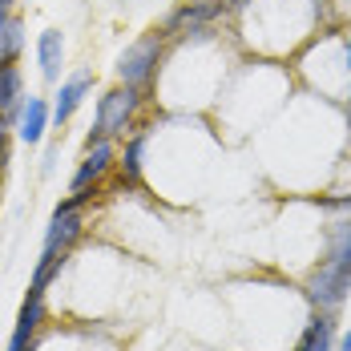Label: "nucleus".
Returning a JSON list of instances; mask_svg holds the SVG:
<instances>
[{
    "instance_id": "nucleus-12",
    "label": "nucleus",
    "mask_w": 351,
    "mask_h": 351,
    "mask_svg": "<svg viewBox=\"0 0 351 351\" xmlns=\"http://www.w3.org/2000/svg\"><path fill=\"white\" fill-rule=\"evenodd\" d=\"M61 267H65V250H40V263H36V271H33V287L29 291H49V282L61 275Z\"/></svg>"
},
{
    "instance_id": "nucleus-9",
    "label": "nucleus",
    "mask_w": 351,
    "mask_h": 351,
    "mask_svg": "<svg viewBox=\"0 0 351 351\" xmlns=\"http://www.w3.org/2000/svg\"><path fill=\"white\" fill-rule=\"evenodd\" d=\"M49 117H53V109L45 106V97H29V106L21 109V125H16L21 141L36 145V141L45 138V125H49Z\"/></svg>"
},
{
    "instance_id": "nucleus-7",
    "label": "nucleus",
    "mask_w": 351,
    "mask_h": 351,
    "mask_svg": "<svg viewBox=\"0 0 351 351\" xmlns=\"http://www.w3.org/2000/svg\"><path fill=\"white\" fill-rule=\"evenodd\" d=\"M93 89V77L89 73H77V77H69L65 85H61V93H57V101H53V121L61 125V121H69L73 109L85 101V93Z\"/></svg>"
},
{
    "instance_id": "nucleus-1",
    "label": "nucleus",
    "mask_w": 351,
    "mask_h": 351,
    "mask_svg": "<svg viewBox=\"0 0 351 351\" xmlns=\"http://www.w3.org/2000/svg\"><path fill=\"white\" fill-rule=\"evenodd\" d=\"M351 291V222H335L331 226V246L327 258L319 263V271L307 282L311 303H319L323 311H335Z\"/></svg>"
},
{
    "instance_id": "nucleus-6",
    "label": "nucleus",
    "mask_w": 351,
    "mask_h": 351,
    "mask_svg": "<svg viewBox=\"0 0 351 351\" xmlns=\"http://www.w3.org/2000/svg\"><path fill=\"white\" fill-rule=\"evenodd\" d=\"M109 166H113V145L106 141H93L89 145V154H85V162L77 166V174H73V194H81V190H93V182H101L109 174Z\"/></svg>"
},
{
    "instance_id": "nucleus-3",
    "label": "nucleus",
    "mask_w": 351,
    "mask_h": 351,
    "mask_svg": "<svg viewBox=\"0 0 351 351\" xmlns=\"http://www.w3.org/2000/svg\"><path fill=\"white\" fill-rule=\"evenodd\" d=\"M158 57H162V40L158 36H145L138 45H130L125 53H121V61H117V77H121V85H145L149 77H154V65H158Z\"/></svg>"
},
{
    "instance_id": "nucleus-16",
    "label": "nucleus",
    "mask_w": 351,
    "mask_h": 351,
    "mask_svg": "<svg viewBox=\"0 0 351 351\" xmlns=\"http://www.w3.org/2000/svg\"><path fill=\"white\" fill-rule=\"evenodd\" d=\"M339 351H351V331L343 335V339H339Z\"/></svg>"
},
{
    "instance_id": "nucleus-19",
    "label": "nucleus",
    "mask_w": 351,
    "mask_h": 351,
    "mask_svg": "<svg viewBox=\"0 0 351 351\" xmlns=\"http://www.w3.org/2000/svg\"><path fill=\"white\" fill-rule=\"evenodd\" d=\"M0 174H4V162H0Z\"/></svg>"
},
{
    "instance_id": "nucleus-11",
    "label": "nucleus",
    "mask_w": 351,
    "mask_h": 351,
    "mask_svg": "<svg viewBox=\"0 0 351 351\" xmlns=\"http://www.w3.org/2000/svg\"><path fill=\"white\" fill-rule=\"evenodd\" d=\"M331 339H335L331 319L319 315V319L307 323V331H303V339H299V348H295V351H331Z\"/></svg>"
},
{
    "instance_id": "nucleus-14",
    "label": "nucleus",
    "mask_w": 351,
    "mask_h": 351,
    "mask_svg": "<svg viewBox=\"0 0 351 351\" xmlns=\"http://www.w3.org/2000/svg\"><path fill=\"white\" fill-rule=\"evenodd\" d=\"M16 97H21V73L12 65H0V113L16 106Z\"/></svg>"
},
{
    "instance_id": "nucleus-15",
    "label": "nucleus",
    "mask_w": 351,
    "mask_h": 351,
    "mask_svg": "<svg viewBox=\"0 0 351 351\" xmlns=\"http://www.w3.org/2000/svg\"><path fill=\"white\" fill-rule=\"evenodd\" d=\"M4 154H8V138H4V113H0V162H4Z\"/></svg>"
},
{
    "instance_id": "nucleus-2",
    "label": "nucleus",
    "mask_w": 351,
    "mask_h": 351,
    "mask_svg": "<svg viewBox=\"0 0 351 351\" xmlns=\"http://www.w3.org/2000/svg\"><path fill=\"white\" fill-rule=\"evenodd\" d=\"M138 89L134 85H121V89H109L106 97H101V106H97V125H93V134H89V145L93 141H106L113 134H121L125 125H130V117H134V109H138Z\"/></svg>"
},
{
    "instance_id": "nucleus-5",
    "label": "nucleus",
    "mask_w": 351,
    "mask_h": 351,
    "mask_svg": "<svg viewBox=\"0 0 351 351\" xmlns=\"http://www.w3.org/2000/svg\"><path fill=\"white\" fill-rule=\"evenodd\" d=\"M81 230H85L81 210L57 206V210H53V222H49V230H45V250H65V254H69V246L81 239Z\"/></svg>"
},
{
    "instance_id": "nucleus-8",
    "label": "nucleus",
    "mask_w": 351,
    "mask_h": 351,
    "mask_svg": "<svg viewBox=\"0 0 351 351\" xmlns=\"http://www.w3.org/2000/svg\"><path fill=\"white\" fill-rule=\"evenodd\" d=\"M36 57H40V73L45 81H61V61H65V36L57 29H45L40 45H36Z\"/></svg>"
},
{
    "instance_id": "nucleus-10",
    "label": "nucleus",
    "mask_w": 351,
    "mask_h": 351,
    "mask_svg": "<svg viewBox=\"0 0 351 351\" xmlns=\"http://www.w3.org/2000/svg\"><path fill=\"white\" fill-rule=\"evenodd\" d=\"M21 45H25L21 21L16 16H0V65H12L21 57Z\"/></svg>"
},
{
    "instance_id": "nucleus-13",
    "label": "nucleus",
    "mask_w": 351,
    "mask_h": 351,
    "mask_svg": "<svg viewBox=\"0 0 351 351\" xmlns=\"http://www.w3.org/2000/svg\"><path fill=\"white\" fill-rule=\"evenodd\" d=\"M141 149H145V138H134L125 145V154H121V182L125 186H138L141 178Z\"/></svg>"
},
{
    "instance_id": "nucleus-4",
    "label": "nucleus",
    "mask_w": 351,
    "mask_h": 351,
    "mask_svg": "<svg viewBox=\"0 0 351 351\" xmlns=\"http://www.w3.org/2000/svg\"><path fill=\"white\" fill-rule=\"evenodd\" d=\"M45 323V295L40 291H29L25 303H21V315H16V327H12V339H8V351H33L36 348V331Z\"/></svg>"
},
{
    "instance_id": "nucleus-20",
    "label": "nucleus",
    "mask_w": 351,
    "mask_h": 351,
    "mask_svg": "<svg viewBox=\"0 0 351 351\" xmlns=\"http://www.w3.org/2000/svg\"><path fill=\"white\" fill-rule=\"evenodd\" d=\"M348 206H351V198H348Z\"/></svg>"
},
{
    "instance_id": "nucleus-17",
    "label": "nucleus",
    "mask_w": 351,
    "mask_h": 351,
    "mask_svg": "<svg viewBox=\"0 0 351 351\" xmlns=\"http://www.w3.org/2000/svg\"><path fill=\"white\" fill-rule=\"evenodd\" d=\"M186 4H222V0H186Z\"/></svg>"
},
{
    "instance_id": "nucleus-18",
    "label": "nucleus",
    "mask_w": 351,
    "mask_h": 351,
    "mask_svg": "<svg viewBox=\"0 0 351 351\" xmlns=\"http://www.w3.org/2000/svg\"><path fill=\"white\" fill-rule=\"evenodd\" d=\"M0 16H8V4H4V0H0Z\"/></svg>"
}]
</instances>
